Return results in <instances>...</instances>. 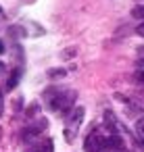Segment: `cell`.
<instances>
[{"instance_id": "7", "label": "cell", "mask_w": 144, "mask_h": 152, "mask_svg": "<svg viewBox=\"0 0 144 152\" xmlns=\"http://www.w3.org/2000/svg\"><path fill=\"white\" fill-rule=\"evenodd\" d=\"M136 137H138V142H140V146H144V119H140L138 123H136Z\"/></svg>"}, {"instance_id": "10", "label": "cell", "mask_w": 144, "mask_h": 152, "mask_svg": "<svg viewBox=\"0 0 144 152\" xmlns=\"http://www.w3.org/2000/svg\"><path fill=\"white\" fill-rule=\"evenodd\" d=\"M132 15H134L136 19H142V21H144V4H142V7H134V9H132Z\"/></svg>"}, {"instance_id": "8", "label": "cell", "mask_w": 144, "mask_h": 152, "mask_svg": "<svg viewBox=\"0 0 144 152\" xmlns=\"http://www.w3.org/2000/svg\"><path fill=\"white\" fill-rule=\"evenodd\" d=\"M29 152H52V142H44V144H36Z\"/></svg>"}, {"instance_id": "6", "label": "cell", "mask_w": 144, "mask_h": 152, "mask_svg": "<svg viewBox=\"0 0 144 152\" xmlns=\"http://www.w3.org/2000/svg\"><path fill=\"white\" fill-rule=\"evenodd\" d=\"M21 75H23V71L17 67V69L11 73V79L7 81V90H15V88H17V83H19V79H21Z\"/></svg>"}, {"instance_id": "3", "label": "cell", "mask_w": 144, "mask_h": 152, "mask_svg": "<svg viewBox=\"0 0 144 152\" xmlns=\"http://www.w3.org/2000/svg\"><path fill=\"white\" fill-rule=\"evenodd\" d=\"M104 142H107V135L100 129H94V131L88 133V137L84 142V150L86 152H102L104 150Z\"/></svg>"}, {"instance_id": "1", "label": "cell", "mask_w": 144, "mask_h": 152, "mask_svg": "<svg viewBox=\"0 0 144 152\" xmlns=\"http://www.w3.org/2000/svg\"><path fill=\"white\" fill-rule=\"evenodd\" d=\"M46 100H48V106L59 113V115H69L73 108H75V100H77V94L73 90H48L46 92Z\"/></svg>"}, {"instance_id": "5", "label": "cell", "mask_w": 144, "mask_h": 152, "mask_svg": "<svg viewBox=\"0 0 144 152\" xmlns=\"http://www.w3.org/2000/svg\"><path fill=\"white\" fill-rule=\"evenodd\" d=\"M104 123H107V127H109V133H115V135H117V131L121 129L119 121L115 119V115H113L111 110H104Z\"/></svg>"}, {"instance_id": "14", "label": "cell", "mask_w": 144, "mask_h": 152, "mask_svg": "<svg viewBox=\"0 0 144 152\" xmlns=\"http://www.w3.org/2000/svg\"><path fill=\"white\" fill-rule=\"evenodd\" d=\"M0 67H2V63H0Z\"/></svg>"}, {"instance_id": "13", "label": "cell", "mask_w": 144, "mask_h": 152, "mask_svg": "<svg viewBox=\"0 0 144 152\" xmlns=\"http://www.w3.org/2000/svg\"><path fill=\"white\" fill-rule=\"evenodd\" d=\"M0 52H4V46H2V42H0Z\"/></svg>"}, {"instance_id": "12", "label": "cell", "mask_w": 144, "mask_h": 152, "mask_svg": "<svg viewBox=\"0 0 144 152\" xmlns=\"http://www.w3.org/2000/svg\"><path fill=\"white\" fill-rule=\"evenodd\" d=\"M136 34H138V36H142V38H144V21H142V23H140V25H138V29H136Z\"/></svg>"}, {"instance_id": "9", "label": "cell", "mask_w": 144, "mask_h": 152, "mask_svg": "<svg viewBox=\"0 0 144 152\" xmlns=\"http://www.w3.org/2000/svg\"><path fill=\"white\" fill-rule=\"evenodd\" d=\"M65 75H67L65 69H50V71H48V77H50V79H59V77H65Z\"/></svg>"}, {"instance_id": "4", "label": "cell", "mask_w": 144, "mask_h": 152, "mask_svg": "<svg viewBox=\"0 0 144 152\" xmlns=\"http://www.w3.org/2000/svg\"><path fill=\"white\" fill-rule=\"evenodd\" d=\"M46 119H38L34 125H29V127H25V131H23V140L25 142H32L34 137H38V135H42L44 133V129H46Z\"/></svg>"}, {"instance_id": "2", "label": "cell", "mask_w": 144, "mask_h": 152, "mask_svg": "<svg viewBox=\"0 0 144 152\" xmlns=\"http://www.w3.org/2000/svg\"><path fill=\"white\" fill-rule=\"evenodd\" d=\"M84 106H75L67 117H65V140L71 144L75 142L77 133H79V127H82V121H84Z\"/></svg>"}, {"instance_id": "11", "label": "cell", "mask_w": 144, "mask_h": 152, "mask_svg": "<svg viewBox=\"0 0 144 152\" xmlns=\"http://www.w3.org/2000/svg\"><path fill=\"white\" fill-rule=\"evenodd\" d=\"M136 81L144 86V71H138V73H136Z\"/></svg>"}]
</instances>
